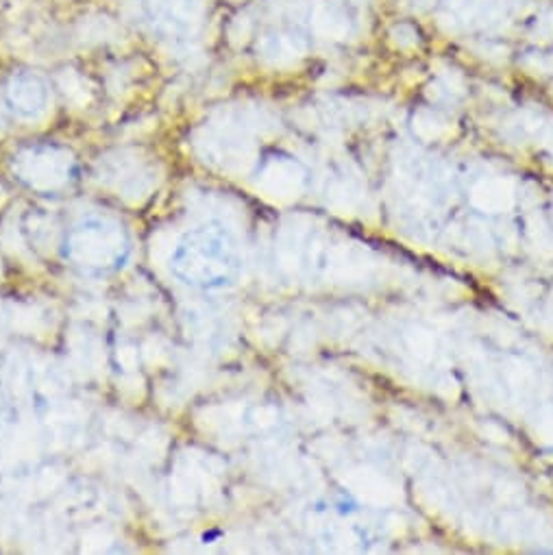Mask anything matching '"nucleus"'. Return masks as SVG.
I'll list each match as a JSON object with an SVG mask.
<instances>
[{
  "label": "nucleus",
  "instance_id": "obj_2",
  "mask_svg": "<svg viewBox=\"0 0 553 555\" xmlns=\"http://www.w3.org/2000/svg\"><path fill=\"white\" fill-rule=\"evenodd\" d=\"M64 255L81 272L105 276L129 261L131 237L120 222L105 216H88L66 233Z\"/></svg>",
  "mask_w": 553,
  "mask_h": 555
},
{
  "label": "nucleus",
  "instance_id": "obj_1",
  "mask_svg": "<svg viewBox=\"0 0 553 555\" xmlns=\"http://www.w3.org/2000/svg\"><path fill=\"white\" fill-rule=\"evenodd\" d=\"M170 272L196 291H222L237 272L233 237L218 224L188 229L170 253Z\"/></svg>",
  "mask_w": 553,
  "mask_h": 555
}]
</instances>
